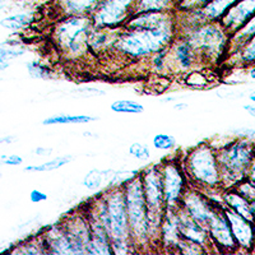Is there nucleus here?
<instances>
[{
	"mask_svg": "<svg viewBox=\"0 0 255 255\" xmlns=\"http://www.w3.org/2000/svg\"><path fill=\"white\" fill-rule=\"evenodd\" d=\"M87 215L101 223L108 232L114 254L136 253L128 218L127 203L123 186H110L83 207Z\"/></svg>",
	"mask_w": 255,
	"mask_h": 255,
	"instance_id": "obj_1",
	"label": "nucleus"
},
{
	"mask_svg": "<svg viewBox=\"0 0 255 255\" xmlns=\"http://www.w3.org/2000/svg\"><path fill=\"white\" fill-rule=\"evenodd\" d=\"M177 35L176 19L152 29L136 31L122 27L114 51L129 60H148L154 52L171 46Z\"/></svg>",
	"mask_w": 255,
	"mask_h": 255,
	"instance_id": "obj_2",
	"label": "nucleus"
},
{
	"mask_svg": "<svg viewBox=\"0 0 255 255\" xmlns=\"http://www.w3.org/2000/svg\"><path fill=\"white\" fill-rule=\"evenodd\" d=\"M181 162L191 186L200 190L222 188L217 148L211 143L202 142L190 148L181 157Z\"/></svg>",
	"mask_w": 255,
	"mask_h": 255,
	"instance_id": "obj_3",
	"label": "nucleus"
},
{
	"mask_svg": "<svg viewBox=\"0 0 255 255\" xmlns=\"http://www.w3.org/2000/svg\"><path fill=\"white\" fill-rule=\"evenodd\" d=\"M92 28L91 17L60 18L52 28V41L63 58L69 61L83 60L92 55L88 45Z\"/></svg>",
	"mask_w": 255,
	"mask_h": 255,
	"instance_id": "obj_4",
	"label": "nucleus"
},
{
	"mask_svg": "<svg viewBox=\"0 0 255 255\" xmlns=\"http://www.w3.org/2000/svg\"><path fill=\"white\" fill-rule=\"evenodd\" d=\"M197 52L200 64H220L229 56L230 35L220 22H206L180 33Z\"/></svg>",
	"mask_w": 255,
	"mask_h": 255,
	"instance_id": "obj_5",
	"label": "nucleus"
},
{
	"mask_svg": "<svg viewBox=\"0 0 255 255\" xmlns=\"http://www.w3.org/2000/svg\"><path fill=\"white\" fill-rule=\"evenodd\" d=\"M254 156L255 140L244 136L217 148L223 189L234 188L241 180L247 179L248 170Z\"/></svg>",
	"mask_w": 255,
	"mask_h": 255,
	"instance_id": "obj_6",
	"label": "nucleus"
},
{
	"mask_svg": "<svg viewBox=\"0 0 255 255\" xmlns=\"http://www.w3.org/2000/svg\"><path fill=\"white\" fill-rule=\"evenodd\" d=\"M123 189H124L131 239L136 250H144L152 245V243L148 206L145 202L140 175L138 174L130 181H128Z\"/></svg>",
	"mask_w": 255,
	"mask_h": 255,
	"instance_id": "obj_7",
	"label": "nucleus"
},
{
	"mask_svg": "<svg viewBox=\"0 0 255 255\" xmlns=\"http://www.w3.org/2000/svg\"><path fill=\"white\" fill-rule=\"evenodd\" d=\"M159 170L162 175L163 193L167 208L176 209L181 204L185 191L190 186L184 171L181 157H168L159 162Z\"/></svg>",
	"mask_w": 255,
	"mask_h": 255,
	"instance_id": "obj_8",
	"label": "nucleus"
},
{
	"mask_svg": "<svg viewBox=\"0 0 255 255\" xmlns=\"http://www.w3.org/2000/svg\"><path fill=\"white\" fill-rule=\"evenodd\" d=\"M138 0H101L91 14L93 27L122 28L135 13Z\"/></svg>",
	"mask_w": 255,
	"mask_h": 255,
	"instance_id": "obj_9",
	"label": "nucleus"
},
{
	"mask_svg": "<svg viewBox=\"0 0 255 255\" xmlns=\"http://www.w3.org/2000/svg\"><path fill=\"white\" fill-rule=\"evenodd\" d=\"M180 207L190 216L193 220L200 223L202 226L207 227V225L211 221L212 216L221 207H225V204H221L212 200L208 195L200 189L189 186L185 191Z\"/></svg>",
	"mask_w": 255,
	"mask_h": 255,
	"instance_id": "obj_10",
	"label": "nucleus"
},
{
	"mask_svg": "<svg viewBox=\"0 0 255 255\" xmlns=\"http://www.w3.org/2000/svg\"><path fill=\"white\" fill-rule=\"evenodd\" d=\"M207 230L217 253H235L239 250L235 238L232 235L230 222L225 215V207H221L213 213L207 225Z\"/></svg>",
	"mask_w": 255,
	"mask_h": 255,
	"instance_id": "obj_11",
	"label": "nucleus"
},
{
	"mask_svg": "<svg viewBox=\"0 0 255 255\" xmlns=\"http://www.w3.org/2000/svg\"><path fill=\"white\" fill-rule=\"evenodd\" d=\"M198 64H200V61L193 46L185 37L177 35L171 46L168 47L167 72L184 76L194 70Z\"/></svg>",
	"mask_w": 255,
	"mask_h": 255,
	"instance_id": "obj_12",
	"label": "nucleus"
},
{
	"mask_svg": "<svg viewBox=\"0 0 255 255\" xmlns=\"http://www.w3.org/2000/svg\"><path fill=\"white\" fill-rule=\"evenodd\" d=\"M61 222L67 230L77 254H87V248L91 240V225L86 212L79 209Z\"/></svg>",
	"mask_w": 255,
	"mask_h": 255,
	"instance_id": "obj_13",
	"label": "nucleus"
},
{
	"mask_svg": "<svg viewBox=\"0 0 255 255\" xmlns=\"http://www.w3.org/2000/svg\"><path fill=\"white\" fill-rule=\"evenodd\" d=\"M177 213H179L180 235H181L183 240L197 244V245L203 248L207 253H209V250H215L207 227L202 226L200 223L193 220L181 207L177 208Z\"/></svg>",
	"mask_w": 255,
	"mask_h": 255,
	"instance_id": "obj_14",
	"label": "nucleus"
},
{
	"mask_svg": "<svg viewBox=\"0 0 255 255\" xmlns=\"http://www.w3.org/2000/svg\"><path fill=\"white\" fill-rule=\"evenodd\" d=\"M225 215L231 226L232 235L235 238L239 250L250 252L255 248V222L244 218L231 209L225 207Z\"/></svg>",
	"mask_w": 255,
	"mask_h": 255,
	"instance_id": "obj_15",
	"label": "nucleus"
},
{
	"mask_svg": "<svg viewBox=\"0 0 255 255\" xmlns=\"http://www.w3.org/2000/svg\"><path fill=\"white\" fill-rule=\"evenodd\" d=\"M42 241L46 254L55 255H73L77 254L74 245L68 235L63 222L52 225L42 235Z\"/></svg>",
	"mask_w": 255,
	"mask_h": 255,
	"instance_id": "obj_16",
	"label": "nucleus"
},
{
	"mask_svg": "<svg viewBox=\"0 0 255 255\" xmlns=\"http://www.w3.org/2000/svg\"><path fill=\"white\" fill-rule=\"evenodd\" d=\"M180 240H181V235H180L177 208H166L161 229H159L158 247L167 253H177Z\"/></svg>",
	"mask_w": 255,
	"mask_h": 255,
	"instance_id": "obj_17",
	"label": "nucleus"
},
{
	"mask_svg": "<svg viewBox=\"0 0 255 255\" xmlns=\"http://www.w3.org/2000/svg\"><path fill=\"white\" fill-rule=\"evenodd\" d=\"M255 14V0H239L221 18L220 23L230 35L235 33Z\"/></svg>",
	"mask_w": 255,
	"mask_h": 255,
	"instance_id": "obj_18",
	"label": "nucleus"
},
{
	"mask_svg": "<svg viewBox=\"0 0 255 255\" xmlns=\"http://www.w3.org/2000/svg\"><path fill=\"white\" fill-rule=\"evenodd\" d=\"M101 0H54L58 19L65 17H91Z\"/></svg>",
	"mask_w": 255,
	"mask_h": 255,
	"instance_id": "obj_19",
	"label": "nucleus"
},
{
	"mask_svg": "<svg viewBox=\"0 0 255 255\" xmlns=\"http://www.w3.org/2000/svg\"><path fill=\"white\" fill-rule=\"evenodd\" d=\"M120 28H97L93 27L91 31L90 45L91 54L95 55H104L113 52L115 49V44L119 37Z\"/></svg>",
	"mask_w": 255,
	"mask_h": 255,
	"instance_id": "obj_20",
	"label": "nucleus"
},
{
	"mask_svg": "<svg viewBox=\"0 0 255 255\" xmlns=\"http://www.w3.org/2000/svg\"><path fill=\"white\" fill-rule=\"evenodd\" d=\"M84 211V209H83ZM87 215V213H86ZM91 225V240L87 248V254L92 255H113V245L108 232L99 221L87 215Z\"/></svg>",
	"mask_w": 255,
	"mask_h": 255,
	"instance_id": "obj_21",
	"label": "nucleus"
},
{
	"mask_svg": "<svg viewBox=\"0 0 255 255\" xmlns=\"http://www.w3.org/2000/svg\"><path fill=\"white\" fill-rule=\"evenodd\" d=\"M222 199L223 204H225L226 208L231 209V211H234L235 213H238V215L243 216L244 218H247V220L254 222L250 202L247 198H244L236 189H223Z\"/></svg>",
	"mask_w": 255,
	"mask_h": 255,
	"instance_id": "obj_22",
	"label": "nucleus"
},
{
	"mask_svg": "<svg viewBox=\"0 0 255 255\" xmlns=\"http://www.w3.org/2000/svg\"><path fill=\"white\" fill-rule=\"evenodd\" d=\"M239 0H209L198 10L206 22H220L221 18Z\"/></svg>",
	"mask_w": 255,
	"mask_h": 255,
	"instance_id": "obj_23",
	"label": "nucleus"
},
{
	"mask_svg": "<svg viewBox=\"0 0 255 255\" xmlns=\"http://www.w3.org/2000/svg\"><path fill=\"white\" fill-rule=\"evenodd\" d=\"M255 36V14L239 31L232 33L229 44V56L234 55ZM227 56V58H229Z\"/></svg>",
	"mask_w": 255,
	"mask_h": 255,
	"instance_id": "obj_24",
	"label": "nucleus"
},
{
	"mask_svg": "<svg viewBox=\"0 0 255 255\" xmlns=\"http://www.w3.org/2000/svg\"><path fill=\"white\" fill-rule=\"evenodd\" d=\"M99 120L97 116L90 115H69V114H63V115H54L46 118L42 122L44 125H86L95 123Z\"/></svg>",
	"mask_w": 255,
	"mask_h": 255,
	"instance_id": "obj_25",
	"label": "nucleus"
},
{
	"mask_svg": "<svg viewBox=\"0 0 255 255\" xmlns=\"http://www.w3.org/2000/svg\"><path fill=\"white\" fill-rule=\"evenodd\" d=\"M115 170H99V168H92L87 174L84 175L82 185L88 190H97L104 185L105 180H110L114 175Z\"/></svg>",
	"mask_w": 255,
	"mask_h": 255,
	"instance_id": "obj_26",
	"label": "nucleus"
},
{
	"mask_svg": "<svg viewBox=\"0 0 255 255\" xmlns=\"http://www.w3.org/2000/svg\"><path fill=\"white\" fill-rule=\"evenodd\" d=\"M168 10H175L174 0H138L136 1L135 13L168 12Z\"/></svg>",
	"mask_w": 255,
	"mask_h": 255,
	"instance_id": "obj_27",
	"label": "nucleus"
},
{
	"mask_svg": "<svg viewBox=\"0 0 255 255\" xmlns=\"http://www.w3.org/2000/svg\"><path fill=\"white\" fill-rule=\"evenodd\" d=\"M230 61L235 63L236 65H243V67H249L255 63V36L244 45L236 54L229 56ZM226 59V60H227Z\"/></svg>",
	"mask_w": 255,
	"mask_h": 255,
	"instance_id": "obj_28",
	"label": "nucleus"
},
{
	"mask_svg": "<svg viewBox=\"0 0 255 255\" xmlns=\"http://www.w3.org/2000/svg\"><path fill=\"white\" fill-rule=\"evenodd\" d=\"M74 157L72 154H64V156H58L55 158L50 159L47 162L41 163V165H32L27 166L24 168V171H31V172H49L54 171V170H58V168H61L63 166L68 165L73 161Z\"/></svg>",
	"mask_w": 255,
	"mask_h": 255,
	"instance_id": "obj_29",
	"label": "nucleus"
},
{
	"mask_svg": "<svg viewBox=\"0 0 255 255\" xmlns=\"http://www.w3.org/2000/svg\"><path fill=\"white\" fill-rule=\"evenodd\" d=\"M183 81L186 87L194 88V90H204V88H208V86H211L209 77L202 70L197 69L184 74Z\"/></svg>",
	"mask_w": 255,
	"mask_h": 255,
	"instance_id": "obj_30",
	"label": "nucleus"
},
{
	"mask_svg": "<svg viewBox=\"0 0 255 255\" xmlns=\"http://www.w3.org/2000/svg\"><path fill=\"white\" fill-rule=\"evenodd\" d=\"M110 109L116 114L139 115L144 113V106L140 102L133 101V100H116L110 105Z\"/></svg>",
	"mask_w": 255,
	"mask_h": 255,
	"instance_id": "obj_31",
	"label": "nucleus"
},
{
	"mask_svg": "<svg viewBox=\"0 0 255 255\" xmlns=\"http://www.w3.org/2000/svg\"><path fill=\"white\" fill-rule=\"evenodd\" d=\"M33 20V17L31 14H26V13H19V14L9 15V17L4 18L0 20V24L6 29L10 31H18L24 27L29 26Z\"/></svg>",
	"mask_w": 255,
	"mask_h": 255,
	"instance_id": "obj_32",
	"label": "nucleus"
},
{
	"mask_svg": "<svg viewBox=\"0 0 255 255\" xmlns=\"http://www.w3.org/2000/svg\"><path fill=\"white\" fill-rule=\"evenodd\" d=\"M168 47H165V49L154 52L153 55L148 59L152 72L156 73V74H165V73L167 72Z\"/></svg>",
	"mask_w": 255,
	"mask_h": 255,
	"instance_id": "obj_33",
	"label": "nucleus"
},
{
	"mask_svg": "<svg viewBox=\"0 0 255 255\" xmlns=\"http://www.w3.org/2000/svg\"><path fill=\"white\" fill-rule=\"evenodd\" d=\"M27 70L29 76L36 79H51L54 77V70L38 60L27 63Z\"/></svg>",
	"mask_w": 255,
	"mask_h": 255,
	"instance_id": "obj_34",
	"label": "nucleus"
},
{
	"mask_svg": "<svg viewBox=\"0 0 255 255\" xmlns=\"http://www.w3.org/2000/svg\"><path fill=\"white\" fill-rule=\"evenodd\" d=\"M152 144L158 151H171L176 147V138L166 133H158L153 136Z\"/></svg>",
	"mask_w": 255,
	"mask_h": 255,
	"instance_id": "obj_35",
	"label": "nucleus"
},
{
	"mask_svg": "<svg viewBox=\"0 0 255 255\" xmlns=\"http://www.w3.org/2000/svg\"><path fill=\"white\" fill-rule=\"evenodd\" d=\"M129 154L134 158L139 159V161H147L151 158V149L147 144H143L140 142L131 143L129 147Z\"/></svg>",
	"mask_w": 255,
	"mask_h": 255,
	"instance_id": "obj_36",
	"label": "nucleus"
},
{
	"mask_svg": "<svg viewBox=\"0 0 255 255\" xmlns=\"http://www.w3.org/2000/svg\"><path fill=\"white\" fill-rule=\"evenodd\" d=\"M234 189H236V190H238L244 198H247L249 202H253V200L255 199V185L250 181V180H241L240 183H238L234 186Z\"/></svg>",
	"mask_w": 255,
	"mask_h": 255,
	"instance_id": "obj_37",
	"label": "nucleus"
},
{
	"mask_svg": "<svg viewBox=\"0 0 255 255\" xmlns=\"http://www.w3.org/2000/svg\"><path fill=\"white\" fill-rule=\"evenodd\" d=\"M209 0H183L175 10H191V9H199L208 3Z\"/></svg>",
	"mask_w": 255,
	"mask_h": 255,
	"instance_id": "obj_38",
	"label": "nucleus"
},
{
	"mask_svg": "<svg viewBox=\"0 0 255 255\" xmlns=\"http://www.w3.org/2000/svg\"><path fill=\"white\" fill-rule=\"evenodd\" d=\"M73 93H79V95L84 96V97H97V96H104L105 91L99 90V88H95V87H79L76 88V90L72 91Z\"/></svg>",
	"mask_w": 255,
	"mask_h": 255,
	"instance_id": "obj_39",
	"label": "nucleus"
},
{
	"mask_svg": "<svg viewBox=\"0 0 255 255\" xmlns=\"http://www.w3.org/2000/svg\"><path fill=\"white\" fill-rule=\"evenodd\" d=\"M0 162L4 163V165L9 166H19L20 163L23 162V158L17 154H10V156H1L0 157Z\"/></svg>",
	"mask_w": 255,
	"mask_h": 255,
	"instance_id": "obj_40",
	"label": "nucleus"
},
{
	"mask_svg": "<svg viewBox=\"0 0 255 255\" xmlns=\"http://www.w3.org/2000/svg\"><path fill=\"white\" fill-rule=\"evenodd\" d=\"M29 199L33 203H40V202H44L47 199V194L44 191L38 190V189H33V190L29 193Z\"/></svg>",
	"mask_w": 255,
	"mask_h": 255,
	"instance_id": "obj_41",
	"label": "nucleus"
},
{
	"mask_svg": "<svg viewBox=\"0 0 255 255\" xmlns=\"http://www.w3.org/2000/svg\"><path fill=\"white\" fill-rule=\"evenodd\" d=\"M247 179L250 180V181H252V183L255 185V156H254V158H253L252 163H250L249 170H248Z\"/></svg>",
	"mask_w": 255,
	"mask_h": 255,
	"instance_id": "obj_42",
	"label": "nucleus"
},
{
	"mask_svg": "<svg viewBox=\"0 0 255 255\" xmlns=\"http://www.w3.org/2000/svg\"><path fill=\"white\" fill-rule=\"evenodd\" d=\"M54 152L52 148H45V147H37L35 149V153L37 156H50Z\"/></svg>",
	"mask_w": 255,
	"mask_h": 255,
	"instance_id": "obj_43",
	"label": "nucleus"
},
{
	"mask_svg": "<svg viewBox=\"0 0 255 255\" xmlns=\"http://www.w3.org/2000/svg\"><path fill=\"white\" fill-rule=\"evenodd\" d=\"M9 67V59L0 52V70H4Z\"/></svg>",
	"mask_w": 255,
	"mask_h": 255,
	"instance_id": "obj_44",
	"label": "nucleus"
},
{
	"mask_svg": "<svg viewBox=\"0 0 255 255\" xmlns=\"http://www.w3.org/2000/svg\"><path fill=\"white\" fill-rule=\"evenodd\" d=\"M172 109H174V110H176V111H184V110H186V109H188V104H186V102L176 101L174 104V106H172Z\"/></svg>",
	"mask_w": 255,
	"mask_h": 255,
	"instance_id": "obj_45",
	"label": "nucleus"
},
{
	"mask_svg": "<svg viewBox=\"0 0 255 255\" xmlns=\"http://www.w3.org/2000/svg\"><path fill=\"white\" fill-rule=\"evenodd\" d=\"M244 110L247 111L249 115H252L253 118H255V105H245V106H244Z\"/></svg>",
	"mask_w": 255,
	"mask_h": 255,
	"instance_id": "obj_46",
	"label": "nucleus"
},
{
	"mask_svg": "<svg viewBox=\"0 0 255 255\" xmlns=\"http://www.w3.org/2000/svg\"><path fill=\"white\" fill-rule=\"evenodd\" d=\"M248 76L250 79H254L255 81V63L249 65V70H248Z\"/></svg>",
	"mask_w": 255,
	"mask_h": 255,
	"instance_id": "obj_47",
	"label": "nucleus"
},
{
	"mask_svg": "<svg viewBox=\"0 0 255 255\" xmlns=\"http://www.w3.org/2000/svg\"><path fill=\"white\" fill-rule=\"evenodd\" d=\"M176 101V97H166V99H161V102H162V104H170V102H174L175 104Z\"/></svg>",
	"mask_w": 255,
	"mask_h": 255,
	"instance_id": "obj_48",
	"label": "nucleus"
},
{
	"mask_svg": "<svg viewBox=\"0 0 255 255\" xmlns=\"http://www.w3.org/2000/svg\"><path fill=\"white\" fill-rule=\"evenodd\" d=\"M250 206H252V212H253V218H254L255 222V199L253 202H250Z\"/></svg>",
	"mask_w": 255,
	"mask_h": 255,
	"instance_id": "obj_49",
	"label": "nucleus"
},
{
	"mask_svg": "<svg viewBox=\"0 0 255 255\" xmlns=\"http://www.w3.org/2000/svg\"><path fill=\"white\" fill-rule=\"evenodd\" d=\"M249 100L253 102V104L255 105V91H253V92L250 93V95H249Z\"/></svg>",
	"mask_w": 255,
	"mask_h": 255,
	"instance_id": "obj_50",
	"label": "nucleus"
},
{
	"mask_svg": "<svg viewBox=\"0 0 255 255\" xmlns=\"http://www.w3.org/2000/svg\"><path fill=\"white\" fill-rule=\"evenodd\" d=\"M181 1H183V0H174V3H175V8H176V6L179 5V4L181 3Z\"/></svg>",
	"mask_w": 255,
	"mask_h": 255,
	"instance_id": "obj_51",
	"label": "nucleus"
},
{
	"mask_svg": "<svg viewBox=\"0 0 255 255\" xmlns=\"http://www.w3.org/2000/svg\"><path fill=\"white\" fill-rule=\"evenodd\" d=\"M0 9H1V5H0Z\"/></svg>",
	"mask_w": 255,
	"mask_h": 255,
	"instance_id": "obj_52",
	"label": "nucleus"
}]
</instances>
